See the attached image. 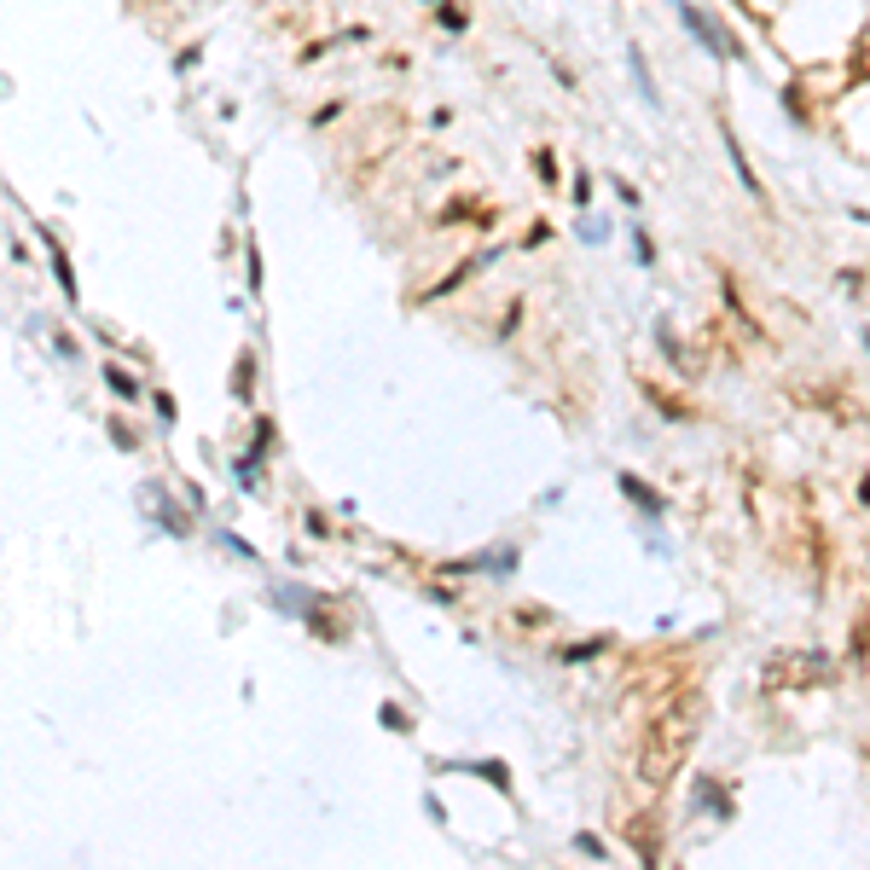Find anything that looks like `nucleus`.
<instances>
[{"instance_id":"obj_1","label":"nucleus","mask_w":870,"mask_h":870,"mask_svg":"<svg viewBox=\"0 0 870 870\" xmlns=\"http://www.w3.org/2000/svg\"><path fill=\"white\" fill-rule=\"evenodd\" d=\"M783 674H801V685H825L836 668L825 656H807V650H783V656H772L766 661V685H783Z\"/></svg>"},{"instance_id":"obj_2","label":"nucleus","mask_w":870,"mask_h":870,"mask_svg":"<svg viewBox=\"0 0 870 870\" xmlns=\"http://www.w3.org/2000/svg\"><path fill=\"white\" fill-rule=\"evenodd\" d=\"M720 140H726V151H731V169H737V181H743L749 192H760V181H755V169H749V158H743V145H737V134L720 122Z\"/></svg>"},{"instance_id":"obj_3","label":"nucleus","mask_w":870,"mask_h":870,"mask_svg":"<svg viewBox=\"0 0 870 870\" xmlns=\"http://www.w3.org/2000/svg\"><path fill=\"white\" fill-rule=\"evenodd\" d=\"M621 494H633V499L645 505V510H661V499H656V494H650V488H645V482H638V476H621Z\"/></svg>"},{"instance_id":"obj_4","label":"nucleus","mask_w":870,"mask_h":870,"mask_svg":"<svg viewBox=\"0 0 870 870\" xmlns=\"http://www.w3.org/2000/svg\"><path fill=\"white\" fill-rule=\"evenodd\" d=\"M105 377H111V390H117V395H134V377H128V372H117V366H111Z\"/></svg>"}]
</instances>
